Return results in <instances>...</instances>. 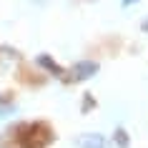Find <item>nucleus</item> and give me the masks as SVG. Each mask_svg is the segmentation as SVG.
I'll use <instances>...</instances> for the list:
<instances>
[{"label": "nucleus", "mask_w": 148, "mask_h": 148, "mask_svg": "<svg viewBox=\"0 0 148 148\" xmlns=\"http://www.w3.org/2000/svg\"><path fill=\"white\" fill-rule=\"evenodd\" d=\"M95 70H98V63H93V60H80V63L73 65V70H70V80H86V78L93 75Z\"/></svg>", "instance_id": "f03ea898"}, {"label": "nucleus", "mask_w": 148, "mask_h": 148, "mask_svg": "<svg viewBox=\"0 0 148 148\" xmlns=\"http://www.w3.org/2000/svg\"><path fill=\"white\" fill-rule=\"evenodd\" d=\"M138 0H123V8H128V5H136Z\"/></svg>", "instance_id": "423d86ee"}, {"label": "nucleus", "mask_w": 148, "mask_h": 148, "mask_svg": "<svg viewBox=\"0 0 148 148\" xmlns=\"http://www.w3.org/2000/svg\"><path fill=\"white\" fill-rule=\"evenodd\" d=\"M116 143H118L121 148H125V143H128V138H125V131H121V128L116 131Z\"/></svg>", "instance_id": "39448f33"}, {"label": "nucleus", "mask_w": 148, "mask_h": 148, "mask_svg": "<svg viewBox=\"0 0 148 148\" xmlns=\"http://www.w3.org/2000/svg\"><path fill=\"white\" fill-rule=\"evenodd\" d=\"M80 148H106V138L101 133H88V136H80L78 138Z\"/></svg>", "instance_id": "7ed1b4c3"}, {"label": "nucleus", "mask_w": 148, "mask_h": 148, "mask_svg": "<svg viewBox=\"0 0 148 148\" xmlns=\"http://www.w3.org/2000/svg\"><path fill=\"white\" fill-rule=\"evenodd\" d=\"M38 63H40V65H43V68H48V70H53L55 75H60V68H58V65H55V63L50 60V58H48V55H40V58H38Z\"/></svg>", "instance_id": "20e7f679"}, {"label": "nucleus", "mask_w": 148, "mask_h": 148, "mask_svg": "<svg viewBox=\"0 0 148 148\" xmlns=\"http://www.w3.org/2000/svg\"><path fill=\"white\" fill-rule=\"evenodd\" d=\"M143 30H148V20H146V23H143Z\"/></svg>", "instance_id": "0eeeda50"}, {"label": "nucleus", "mask_w": 148, "mask_h": 148, "mask_svg": "<svg viewBox=\"0 0 148 148\" xmlns=\"http://www.w3.org/2000/svg\"><path fill=\"white\" fill-rule=\"evenodd\" d=\"M20 136H23V138H20V143H23L25 148H43L48 140H50L48 128H45V125H40V123L23 128V133H20Z\"/></svg>", "instance_id": "f257e3e1"}]
</instances>
